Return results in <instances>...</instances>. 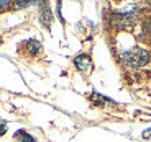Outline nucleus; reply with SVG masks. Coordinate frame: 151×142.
Listing matches in <instances>:
<instances>
[{"label": "nucleus", "instance_id": "obj_1", "mask_svg": "<svg viewBox=\"0 0 151 142\" xmlns=\"http://www.w3.org/2000/svg\"><path fill=\"white\" fill-rule=\"evenodd\" d=\"M151 54L148 49L141 48V46H135V48L128 49V51H123L122 53V60H123L125 65L133 69H141L145 65L150 64Z\"/></svg>", "mask_w": 151, "mask_h": 142}, {"label": "nucleus", "instance_id": "obj_2", "mask_svg": "<svg viewBox=\"0 0 151 142\" xmlns=\"http://www.w3.org/2000/svg\"><path fill=\"white\" fill-rule=\"evenodd\" d=\"M135 20H136L135 13H118L113 18V25L120 30H128L135 25Z\"/></svg>", "mask_w": 151, "mask_h": 142}, {"label": "nucleus", "instance_id": "obj_3", "mask_svg": "<svg viewBox=\"0 0 151 142\" xmlns=\"http://www.w3.org/2000/svg\"><path fill=\"white\" fill-rule=\"evenodd\" d=\"M74 65L79 69V70H87V69L92 67V60L87 54H79V56L74 59Z\"/></svg>", "mask_w": 151, "mask_h": 142}, {"label": "nucleus", "instance_id": "obj_4", "mask_svg": "<svg viewBox=\"0 0 151 142\" xmlns=\"http://www.w3.org/2000/svg\"><path fill=\"white\" fill-rule=\"evenodd\" d=\"M40 18H41V23L45 25L46 28L51 25V10H49V5L48 4H40Z\"/></svg>", "mask_w": 151, "mask_h": 142}, {"label": "nucleus", "instance_id": "obj_5", "mask_svg": "<svg viewBox=\"0 0 151 142\" xmlns=\"http://www.w3.org/2000/svg\"><path fill=\"white\" fill-rule=\"evenodd\" d=\"M27 49L31 54H40L41 53V44H40V41H36V39H30V41L27 43Z\"/></svg>", "mask_w": 151, "mask_h": 142}, {"label": "nucleus", "instance_id": "obj_6", "mask_svg": "<svg viewBox=\"0 0 151 142\" xmlns=\"http://www.w3.org/2000/svg\"><path fill=\"white\" fill-rule=\"evenodd\" d=\"M143 33L151 34V15L143 20Z\"/></svg>", "mask_w": 151, "mask_h": 142}, {"label": "nucleus", "instance_id": "obj_7", "mask_svg": "<svg viewBox=\"0 0 151 142\" xmlns=\"http://www.w3.org/2000/svg\"><path fill=\"white\" fill-rule=\"evenodd\" d=\"M20 142H35V139L31 137L28 132H25V131H20Z\"/></svg>", "mask_w": 151, "mask_h": 142}, {"label": "nucleus", "instance_id": "obj_8", "mask_svg": "<svg viewBox=\"0 0 151 142\" xmlns=\"http://www.w3.org/2000/svg\"><path fill=\"white\" fill-rule=\"evenodd\" d=\"M28 5H30V2H18V4H13V8H23Z\"/></svg>", "mask_w": 151, "mask_h": 142}, {"label": "nucleus", "instance_id": "obj_9", "mask_svg": "<svg viewBox=\"0 0 151 142\" xmlns=\"http://www.w3.org/2000/svg\"><path fill=\"white\" fill-rule=\"evenodd\" d=\"M5 129H7L5 123H4V121H0V136H2V134H5Z\"/></svg>", "mask_w": 151, "mask_h": 142}, {"label": "nucleus", "instance_id": "obj_10", "mask_svg": "<svg viewBox=\"0 0 151 142\" xmlns=\"http://www.w3.org/2000/svg\"><path fill=\"white\" fill-rule=\"evenodd\" d=\"M8 5V2H0V10H2V8H5Z\"/></svg>", "mask_w": 151, "mask_h": 142}]
</instances>
